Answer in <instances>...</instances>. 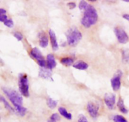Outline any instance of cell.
<instances>
[{
    "mask_svg": "<svg viewBox=\"0 0 129 122\" xmlns=\"http://www.w3.org/2000/svg\"><path fill=\"white\" fill-rule=\"evenodd\" d=\"M122 60L124 63H129V50L127 49L122 51Z\"/></svg>",
    "mask_w": 129,
    "mask_h": 122,
    "instance_id": "cell-18",
    "label": "cell"
},
{
    "mask_svg": "<svg viewBox=\"0 0 129 122\" xmlns=\"http://www.w3.org/2000/svg\"><path fill=\"white\" fill-rule=\"evenodd\" d=\"M47 106H49V108L54 109L57 105L58 102L57 101H55V100H54L50 97H49L47 100Z\"/></svg>",
    "mask_w": 129,
    "mask_h": 122,
    "instance_id": "cell-17",
    "label": "cell"
},
{
    "mask_svg": "<svg viewBox=\"0 0 129 122\" xmlns=\"http://www.w3.org/2000/svg\"><path fill=\"white\" fill-rule=\"evenodd\" d=\"M39 77L46 80H50L53 81L52 77L51 70L46 68H41L39 71Z\"/></svg>",
    "mask_w": 129,
    "mask_h": 122,
    "instance_id": "cell-10",
    "label": "cell"
},
{
    "mask_svg": "<svg viewBox=\"0 0 129 122\" xmlns=\"http://www.w3.org/2000/svg\"><path fill=\"white\" fill-rule=\"evenodd\" d=\"M2 90L15 106L18 115L21 116H24L26 114L27 109L23 106V98L20 94L15 90L6 87H3Z\"/></svg>",
    "mask_w": 129,
    "mask_h": 122,
    "instance_id": "cell-1",
    "label": "cell"
},
{
    "mask_svg": "<svg viewBox=\"0 0 129 122\" xmlns=\"http://www.w3.org/2000/svg\"><path fill=\"white\" fill-rule=\"evenodd\" d=\"M67 40L69 46H75L82 39V34L76 27H71L66 32Z\"/></svg>",
    "mask_w": 129,
    "mask_h": 122,
    "instance_id": "cell-3",
    "label": "cell"
},
{
    "mask_svg": "<svg viewBox=\"0 0 129 122\" xmlns=\"http://www.w3.org/2000/svg\"><path fill=\"white\" fill-rule=\"evenodd\" d=\"M104 101L107 107L110 110H112L115 104V96L112 93L106 94L105 95Z\"/></svg>",
    "mask_w": 129,
    "mask_h": 122,
    "instance_id": "cell-8",
    "label": "cell"
},
{
    "mask_svg": "<svg viewBox=\"0 0 129 122\" xmlns=\"http://www.w3.org/2000/svg\"><path fill=\"white\" fill-rule=\"evenodd\" d=\"M122 76V72L121 70H118L115 75L111 79V84L112 89L114 91H117L119 90L121 86V78Z\"/></svg>",
    "mask_w": 129,
    "mask_h": 122,
    "instance_id": "cell-7",
    "label": "cell"
},
{
    "mask_svg": "<svg viewBox=\"0 0 129 122\" xmlns=\"http://www.w3.org/2000/svg\"><path fill=\"white\" fill-rule=\"evenodd\" d=\"M68 6H69V8L70 9H73L76 7V4L74 3H69L68 4Z\"/></svg>",
    "mask_w": 129,
    "mask_h": 122,
    "instance_id": "cell-28",
    "label": "cell"
},
{
    "mask_svg": "<svg viewBox=\"0 0 129 122\" xmlns=\"http://www.w3.org/2000/svg\"><path fill=\"white\" fill-rule=\"evenodd\" d=\"M98 110H99V107L92 102H89L87 105V110L88 113L90 116L94 118L98 116Z\"/></svg>",
    "mask_w": 129,
    "mask_h": 122,
    "instance_id": "cell-9",
    "label": "cell"
},
{
    "mask_svg": "<svg viewBox=\"0 0 129 122\" xmlns=\"http://www.w3.org/2000/svg\"><path fill=\"white\" fill-rule=\"evenodd\" d=\"M59 110V112L60 113V114L62 116H63L64 118L68 119V120H71L72 115L69 113H68V111L64 107L59 108V110Z\"/></svg>",
    "mask_w": 129,
    "mask_h": 122,
    "instance_id": "cell-16",
    "label": "cell"
},
{
    "mask_svg": "<svg viewBox=\"0 0 129 122\" xmlns=\"http://www.w3.org/2000/svg\"><path fill=\"white\" fill-rule=\"evenodd\" d=\"M4 24H5L6 27H8L9 28H12L14 25L13 21L12 19H8V18L7 20L4 22Z\"/></svg>",
    "mask_w": 129,
    "mask_h": 122,
    "instance_id": "cell-24",
    "label": "cell"
},
{
    "mask_svg": "<svg viewBox=\"0 0 129 122\" xmlns=\"http://www.w3.org/2000/svg\"><path fill=\"white\" fill-rule=\"evenodd\" d=\"M7 19H8L7 16H6V15H1V16H0V21H1V22L4 23L6 20H7Z\"/></svg>",
    "mask_w": 129,
    "mask_h": 122,
    "instance_id": "cell-27",
    "label": "cell"
},
{
    "mask_svg": "<svg viewBox=\"0 0 129 122\" xmlns=\"http://www.w3.org/2000/svg\"><path fill=\"white\" fill-rule=\"evenodd\" d=\"M114 32L118 42L121 44H126L128 41L129 37L126 32L122 28L117 27L114 29Z\"/></svg>",
    "mask_w": 129,
    "mask_h": 122,
    "instance_id": "cell-6",
    "label": "cell"
},
{
    "mask_svg": "<svg viewBox=\"0 0 129 122\" xmlns=\"http://www.w3.org/2000/svg\"><path fill=\"white\" fill-rule=\"evenodd\" d=\"M113 121H114V122H128L123 116H121V115H116V116H115L113 117Z\"/></svg>",
    "mask_w": 129,
    "mask_h": 122,
    "instance_id": "cell-23",
    "label": "cell"
},
{
    "mask_svg": "<svg viewBox=\"0 0 129 122\" xmlns=\"http://www.w3.org/2000/svg\"><path fill=\"white\" fill-rule=\"evenodd\" d=\"M60 120V116L57 113H54L52 115L50 118L48 120V122H57Z\"/></svg>",
    "mask_w": 129,
    "mask_h": 122,
    "instance_id": "cell-21",
    "label": "cell"
},
{
    "mask_svg": "<svg viewBox=\"0 0 129 122\" xmlns=\"http://www.w3.org/2000/svg\"><path fill=\"white\" fill-rule=\"evenodd\" d=\"M98 15L96 9L92 5H89L84 11V15L81 20V23L86 28L94 25L98 21Z\"/></svg>",
    "mask_w": 129,
    "mask_h": 122,
    "instance_id": "cell-2",
    "label": "cell"
},
{
    "mask_svg": "<svg viewBox=\"0 0 129 122\" xmlns=\"http://www.w3.org/2000/svg\"><path fill=\"white\" fill-rule=\"evenodd\" d=\"M117 106H118V108H119L120 111L122 113H123L126 114L128 113V110H127L125 108V106L123 99H122L121 97H120L119 100H118V103H117Z\"/></svg>",
    "mask_w": 129,
    "mask_h": 122,
    "instance_id": "cell-15",
    "label": "cell"
},
{
    "mask_svg": "<svg viewBox=\"0 0 129 122\" xmlns=\"http://www.w3.org/2000/svg\"><path fill=\"white\" fill-rule=\"evenodd\" d=\"M78 122H88V119L86 118L84 115H79V118H78Z\"/></svg>",
    "mask_w": 129,
    "mask_h": 122,
    "instance_id": "cell-26",
    "label": "cell"
},
{
    "mask_svg": "<svg viewBox=\"0 0 129 122\" xmlns=\"http://www.w3.org/2000/svg\"><path fill=\"white\" fill-rule=\"evenodd\" d=\"M18 87L20 92L21 94L26 97H28L29 94V82L27 76L25 74H20L19 76Z\"/></svg>",
    "mask_w": 129,
    "mask_h": 122,
    "instance_id": "cell-4",
    "label": "cell"
},
{
    "mask_svg": "<svg viewBox=\"0 0 129 122\" xmlns=\"http://www.w3.org/2000/svg\"><path fill=\"white\" fill-rule=\"evenodd\" d=\"M6 13V11L5 10H4L3 8L0 9V13H1V15H5Z\"/></svg>",
    "mask_w": 129,
    "mask_h": 122,
    "instance_id": "cell-29",
    "label": "cell"
},
{
    "mask_svg": "<svg viewBox=\"0 0 129 122\" xmlns=\"http://www.w3.org/2000/svg\"><path fill=\"white\" fill-rule=\"evenodd\" d=\"M89 5L86 2V1L82 0V1H80V3H79V8L80 10H84H84L88 8V6H89Z\"/></svg>",
    "mask_w": 129,
    "mask_h": 122,
    "instance_id": "cell-22",
    "label": "cell"
},
{
    "mask_svg": "<svg viewBox=\"0 0 129 122\" xmlns=\"http://www.w3.org/2000/svg\"><path fill=\"white\" fill-rule=\"evenodd\" d=\"M123 18L126 19L127 20H128L129 22V15L128 14H124V15H123Z\"/></svg>",
    "mask_w": 129,
    "mask_h": 122,
    "instance_id": "cell-30",
    "label": "cell"
},
{
    "mask_svg": "<svg viewBox=\"0 0 129 122\" xmlns=\"http://www.w3.org/2000/svg\"><path fill=\"white\" fill-rule=\"evenodd\" d=\"M88 63H86V62H84V61H78V62H76L74 65H73V67L76 69L81 70H86L88 68Z\"/></svg>",
    "mask_w": 129,
    "mask_h": 122,
    "instance_id": "cell-14",
    "label": "cell"
},
{
    "mask_svg": "<svg viewBox=\"0 0 129 122\" xmlns=\"http://www.w3.org/2000/svg\"><path fill=\"white\" fill-rule=\"evenodd\" d=\"M60 62L64 65L67 66V67H70L73 64L74 60L71 58H62Z\"/></svg>",
    "mask_w": 129,
    "mask_h": 122,
    "instance_id": "cell-20",
    "label": "cell"
},
{
    "mask_svg": "<svg viewBox=\"0 0 129 122\" xmlns=\"http://www.w3.org/2000/svg\"><path fill=\"white\" fill-rule=\"evenodd\" d=\"M39 44L42 48H46L49 44V38L48 35L44 32H41L39 34Z\"/></svg>",
    "mask_w": 129,
    "mask_h": 122,
    "instance_id": "cell-12",
    "label": "cell"
},
{
    "mask_svg": "<svg viewBox=\"0 0 129 122\" xmlns=\"http://www.w3.org/2000/svg\"><path fill=\"white\" fill-rule=\"evenodd\" d=\"M1 102L3 103V104L4 105V106H5V107L7 109V110H8V111H10V113H14V112H15L13 108L11 107V106H10V105H9V103L7 102V101L5 99V97H4L3 96H1Z\"/></svg>",
    "mask_w": 129,
    "mask_h": 122,
    "instance_id": "cell-19",
    "label": "cell"
},
{
    "mask_svg": "<svg viewBox=\"0 0 129 122\" xmlns=\"http://www.w3.org/2000/svg\"><path fill=\"white\" fill-rule=\"evenodd\" d=\"M123 1H125V2H129V0H123Z\"/></svg>",
    "mask_w": 129,
    "mask_h": 122,
    "instance_id": "cell-31",
    "label": "cell"
},
{
    "mask_svg": "<svg viewBox=\"0 0 129 122\" xmlns=\"http://www.w3.org/2000/svg\"><path fill=\"white\" fill-rule=\"evenodd\" d=\"M30 55L34 58V59L37 61V63L42 68H45L47 65V62H45L42 54L41 53L40 51L37 48H34L31 50Z\"/></svg>",
    "mask_w": 129,
    "mask_h": 122,
    "instance_id": "cell-5",
    "label": "cell"
},
{
    "mask_svg": "<svg viewBox=\"0 0 129 122\" xmlns=\"http://www.w3.org/2000/svg\"><path fill=\"white\" fill-rule=\"evenodd\" d=\"M57 65L56 61L55 59V57L52 54H49L47 56V68L50 70H52L55 68Z\"/></svg>",
    "mask_w": 129,
    "mask_h": 122,
    "instance_id": "cell-13",
    "label": "cell"
},
{
    "mask_svg": "<svg viewBox=\"0 0 129 122\" xmlns=\"http://www.w3.org/2000/svg\"><path fill=\"white\" fill-rule=\"evenodd\" d=\"M49 37H50V42H51L52 48L53 51H55L59 49V45H58L57 41L56 35H55V32L53 31L52 29H50L49 31Z\"/></svg>",
    "mask_w": 129,
    "mask_h": 122,
    "instance_id": "cell-11",
    "label": "cell"
},
{
    "mask_svg": "<svg viewBox=\"0 0 129 122\" xmlns=\"http://www.w3.org/2000/svg\"><path fill=\"white\" fill-rule=\"evenodd\" d=\"M13 35H14V37H15V38H16V39H17L18 41L22 40L23 35L21 34V33L19 32H15L13 34Z\"/></svg>",
    "mask_w": 129,
    "mask_h": 122,
    "instance_id": "cell-25",
    "label": "cell"
}]
</instances>
